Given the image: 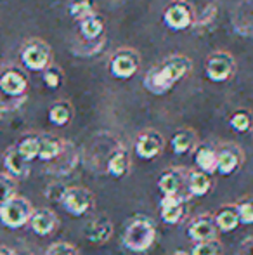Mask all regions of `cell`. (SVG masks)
<instances>
[{"label": "cell", "instance_id": "d590c367", "mask_svg": "<svg viewBox=\"0 0 253 255\" xmlns=\"http://www.w3.org/2000/svg\"><path fill=\"white\" fill-rule=\"evenodd\" d=\"M68 188H63V186H58V184H51L47 189H45V195H47L49 200L52 202H61L64 193H66Z\"/></svg>", "mask_w": 253, "mask_h": 255}, {"label": "cell", "instance_id": "836d02e7", "mask_svg": "<svg viewBox=\"0 0 253 255\" xmlns=\"http://www.w3.org/2000/svg\"><path fill=\"white\" fill-rule=\"evenodd\" d=\"M63 80H64V75H63V70L59 66L51 64V66L44 71V84L47 85L49 89H52V91H56V89L61 87Z\"/></svg>", "mask_w": 253, "mask_h": 255}, {"label": "cell", "instance_id": "d6a6232c", "mask_svg": "<svg viewBox=\"0 0 253 255\" xmlns=\"http://www.w3.org/2000/svg\"><path fill=\"white\" fill-rule=\"evenodd\" d=\"M238 214H240V222L243 226L253 224V196H245L236 203Z\"/></svg>", "mask_w": 253, "mask_h": 255}, {"label": "cell", "instance_id": "9c48e42d", "mask_svg": "<svg viewBox=\"0 0 253 255\" xmlns=\"http://www.w3.org/2000/svg\"><path fill=\"white\" fill-rule=\"evenodd\" d=\"M245 163V153L241 146L234 142H224L217 146V174L229 177L236 174Z\"/></svg>", "mask_w": 253, "mask_h": 255}, {"label": "cell", "instance_id": "ac0fdd59", "mask_svg": "<svg viewBox=\"0 0 253 255\" xmlns=\"http://www.w3.org/2000/svg\"><path fill=\"white\" fill-rule=\"evenodd\" d=\"M132 167V160H130V153L125 148L118 146L116 149H113L111 154L108 158V163H106V170L111 177L115 179H123L125 175H128Z\"/></svg>", "mask_w": 253, "mask_h": 255}, {"label": "cell", "instance_id": "8d00e7d4", "mask_svg": "<svg viewBox=\"0 0 253 255\" xmlns=\"http://www.w3.org/2000/svg\"><path fill=\"white\" fill-rule=\"evenodd\" d=\"M238 255H253V236L247 238L238 249Z\"/></svg>", "mask_w": 253, "mask_h": 255}, {"label": "cell", "instance_id": "6da1fadb", "mask_svg": "<svg viewBox=\"0 0 253 255\" xmlns=\"http://www.w3.org/2000/svg\"><path fill=\"white\" fill-rule=\"evenodd\" d=\"M192 68V61L184 54H172L146 73L144 87L155 96L170 92Z\"/></svg>", "mask_w": 253, "mask_h": 255}, {"label": "cell", "instance_id": "ab89813d", "mask_svg": "<svg viewBox=\"0 0 253 255\" xmlns=\"http://www.w3.org/2000/svg\"><path fill=\"white\" fill-rule=\"evenodd\" d=\"M2 113H3V111H2V108H0V117H2Z\"/></svg>", "mask_w": 253, "mask_h": 255}, {"label": "cell", "instance_id": "52a82bcc", "mask_svg": "<svg viewBox=\"0 0 253 255\" xmlns=\"http://www.w3.org/2000/svg\"><path fill=\"white\" fill-rule=\"evenodd\" d=\"M194 10L186 0H173L163 10V23L172 31H186L194 26Z\"/></svg>", "mask_w": 253, "mask_h": 255}, {"label": "cell", "instance_id": "e0dca14e", "mask_svg": "<svg viewBox=\"0 0 253 255\" xmlns=\"http://www.w3.org/2000/svg\"><path fill=\"white\" fill-rule=\"evenodd\" d=\"M78 163V151L71 142L64 141V148L61 154L56 158L54 161L47 163V168L51 174H58V175H64V174H70Z\"/></svg>", "mask_w": 253, "mask_h": 255}, {"label": "cell", "instance_id": "f546056e", "mask_svg": "<svg viewBox=\"0 0 253 255\" xmlns=\"http://www.w3.org/2000/svg\"><path fill=\"white\" fill-rule=\"evenodd\" d=\"M252 124H253V118H252V113L247 110H238L231 115L229 118V125L234 132L238 134H247L248 130L252 128Z\"/></svg>", "mask_w": 253, "mask_h": 255}, {"label": "cell", "instance_id": "7a4b0ae2", "mask_svg": "<svg viewBox=\"0 0 253 255\" xmlns=\"http://www.w3.org/2000/svg\"><path fill=\"white\" fill-rule=\"evenodd\" d=\"M156 224L148 215H135L125 224L122 243L127 250L134 254H144L151 250L156 243Z\"/></svg>", "mask_w": 253, "mask_h": 255}, {"label": "cell", "instance_id": "5bb4252c", "mask_svg": "<svg viewBox=\"0 0 253 255\" xmlns=\"http://www.w3.org/2000/svg\"><path fill=\"white\" fill-rule=\"evenodd\" d=\"M219 229H217L215 219L212 214H201L196 219H192L191 224L187 226V238L194 243L208 242V240H217Z\"/></svg>", "mask_w": 253, "mask_h": 255}, {"label": "cell", "instance_id": "e575fe53", "mask_svg": "<svg viewBox=\"0 0 253 255\" xmlns=\"http://www.w3.org/2000/svg\"><path fill=\"white\" fill-rule=\"evenodd\" d=\"M45 255H80V252H78V249L73 245V243L56 242L49 247Z\"/></svg>", "mask_w": 253, "mask_h": 255}, {"label": "cell", "instance_id": "3957f363", "mask_svg": "<svg viewBox=\"0 0 253 255\" xmlns=\"http://www.w3.org/2000/svg\"><path fill=\"white\" fill-rule=\"evenodd\" d=\"M19 59H21V64H23L26 70L42 71V73H44L52 64V51L47 42L35 37L24 42V45L21 47V52H19Z\"/></svg>", "mask_w": 253, "mask_h": 255}, {"label": "cell", "instance_id": "7402d4cb", "mask_svg": "<svg viewBox=\"0 0 253 255\" xmlns=\"http://www.w3.org/2000/svg\"><path fill=\"white\" fill-rule=\"evenodd\" d=\"M106 21L99 12L90 14L88 17L78 23V31L82 35V40H99L104 37Z\"/></svg>", "mask_w": 253, "mask_h": 255}, {"label": "cell", "instance_id": "277c9868", "mask_svg": "<svg viewBox=\"0 0 253 255\" xmlns=\"http://www.w3.org/2000/svg\"><path fill=\"white\" fill-rule=\"evenodd\" d=\"M35 208L31 202L24 196L16 195L0 208V222L9 229H19L30 224Z\"/></svg>", "mask_w": 253, "mask_h": 255}, {"label": "cell", "instance_id": "4dcf8cb0", "mask_svg": "<svg viewBox=\"0 0 253 255\" xmlns=\"http://www.w3.org/2000/svg\"><path fill=\"white\" fill-rule=\"evenodd\" d=\"M224 245L219 240H208V242L194 243L189 255H222Z\"/></svg>", "mask_w": 253, "mask_h": 255}, {"label": "cell", "instance_id": "5b68a950", "mask_svg": "<svg viewBox=\"0 0 253 255\" xmlns=\"http://www.w3.org/2000/svg\"><path fill=\"white\" fill-rule=\"evenodd\" d=\"M236 71V61L227 51H215L205 59V75L213 84H224L231 80Z\"/></svg>", "mask_w": 253, "mask_h": 255}, {"label": "cell", "instance_id": "9a60e30c", "mask_svg": "<svg viewBox=\"0 0 253 255\" xmlns=\"http://www.w3.org/2000/svg\"><path fill=\"white\" fill-rule=\"evenodd\" d=\"M85 238L94 245H104L111 240L113 233H115V226L113 221L108 215H99V217L92 219L87 226H85Z\"/></svg>", "mask_w": 253, "mask_h": 255}, {"label": "cell", "instance_id": "ba28073f", "mask_svg": "<svg viewBox=\"0 0 253 255\" xmlns=\"http://www.w3.org/2000/svg\"><path fill=\"white\" fill-rule=\"evenodd\" d=\"M61 205L64 207V210L73 217H84L85 214H88L94 208V193L90 189L84 188V186H71L64 193Z\"/></svg>", "mask_w": 253, "mask_h": 255}, {"label": "cell", "instance_id": "1f68e13d", "mask_svg": "<svg viewBox=\"0 0 253 255\" xmlns=\"http://www.w3.org/2000/svg\"><path fill=\"white\" fill-rule=\"evenodd\" d=\"M106 44V37L99 38V40H82L80 44H77L73 47V54H77V56H94V54H97L101 51L102 47H104Z\"/></svg>", "mask_w": 253, "mask_h": 255}, {"label": "cell", "instance_id": "8fae6325", "mask_svg": "<svg viewBox=\"0 0 253 255\" xmlns=\"http://www.w3.org/2000/svg\"><path fill=\"white\" fill-rule=\"evenodd\" d=\"M28 91V78L17 68H9L0 75V94L7 99H19L26 98Z\"/></svg>", "mask_w": 253, "mask_h": 255}, {"label": "cell", "instance_id": "30bf717a", "mask_svg": "<svg viewBox=\"0 0 253 255\" xmlns=\"http://www.w3.org/2000/svg\"><path fill=\"white\" fill-rule=\"evenodd\" d=\"M134 149L141 160H155L165 149V137L155 128H148L142 130L141 134L135 137Z\"/></svg>", "mask_w": 253, "mask_h": 255}, {"label": "cell", "instance_id": "4316f807", "mask_svg": "<svg viewBox=\"0 0 253 255\" xmlns=\"http://www.w3.org/2000/svg\"><path fill=\"white\" fill-rule=\"evenodd\" d=\"M49 122L56 127H64L71 122L73 118V106L68 101H58L49 108Z\"/></svg>", "mask_w": 253, "mask_h": 255}, {"label": "cell", "instance_id": "2e32d148", "mask_svg": "<svg viewBox=\"0 0 253 255\" xmlns=\"http://www.w3.org/2000/svg\"><path fill=\"white\" fill-rule=\"evenodd\" d=\"M59 226V217L52 208L40 207L35 208L33 215L30 219V229L37 236H49L56 231Z\"/></svg>", "mask_w": 253, "mask_h": 255}, {"label": "cell", "instance_id": "cb8c5ba5", "mask_svg": "<svg viewBox=\"0 0 253 255\" xmlns=\"http://www.w3.org/2000/svg\"><path fill=\"white\" fill-rule=\"evenodd\" d=\"M213 188V179L212 175L205 174L201 170H189L187 174V189H189V195L194 198H201L206 196Z\"/></svg>", "mask_w": 253, "mask_h": 255}, {"label": "cell", "instance_id": "83f0119b", "mask_svg": "<svg viewBox=\"0 0 253 255\" xmlns=\"http://www.w3.org/2000/svg\"><path fill=\"white\" fill-rule=\"evenodd\" d=\"M68 12L73 17L77 23H80L82 19L88 17L90 14L97 12L95 10V2L94 0H71L68 5Z\"/></svg>", "mask_w": 253, "mask_h": 255}, {"label": "cell", "instance_id": "74e56055", "mask_svg": "<svg viewBox=\"0 0 253 255\" xmlns=\"http://www.w3.org/2000/svg\"><path fill=\"white\" fill-rule=\"evenodd\" d=\"M0 255H19V254H17L14 249H10V247L2 245V247H0Z\"/></svg>", "mask_w": 253, "mask_h": 255}, {"label": "cell", "instance_id": "484cf974", "mask_svg": "<svg viewBox=\"0 0 253 255\" xmlns=\"http://www.w3.org/2000/svg\"><path fill=\"white\" fill-rule=\"evenodd\" d=\"M40 139L42 135L38 134H26L24 137L19 139V142L16 144V149L28 163H31L33 160H37L40 154Z\"/></svg>", "mask_w": 253, "mask_h": 255}, {"label": "cell", "instance_id": "8992f818", "mask_svg": "<svg viewBox=\"0 0 253 255\" xmlns=\"http://www.w3.org/2000/svg\"><path fill=\"white\" fill-rule=\"evenodd\" d=\"M139 66H141V56L135 49L122 47L109 57V73L116 80L132 78L139 71Z\"/></svg>", "mask_w": 253, "mask_h": 255}, {"label": "cell", "instance_id": "44dd1931", "mask_svg": "<svg viewBox=\"0 0 253 255\" xmlns=\"http://www.w3.org/2000/svg\"><path fill=\"white\" fill-rule=\"evenodd\" d=\"M213 219H215L217 229H219L220 233H231V231H234L238 226H241L236 203H227V205L219 207L215 214H213Z\"/></svg>", "mask_w": 253, "mask_h": 255}, {"label": "cell", "instance_id": "f1b7e54d", "mask_svg": "<svg viewBox=\"0 0 253 255\" xmlns=\"http://www.w3.org/2000/svg\"><path fill=\"white\" fill-rule=\"evenodd\" d=\"M17 195V181L7 172H0V208Z\"/></svg>", "mask_w": 253, "mask_h": 255}, {"label": "cell", "instance_id": "4fadbf2b", "mask_svg": "<svg viewBox=\"0 0 253 255\" xmlns=\"http://www.w3.org/2000/svg\"><path fill=\"white\" fill-rule=\"evenodd\" d=\"M160 215L162 221L169 226H177L187 215V198L179 196H163L160 202Z\"/></svg>", "mask_w": 253, "mask_h": 255}, {"label": "cell", "instance_id": "f35d334b", "mask_svg": "<svg viewBox=\"0 0 253 255\" xmlns=\"http://www.w3.org/2000/svg\"><path fill=\"white\" fill-rule=\"evenodd\" d=\"M172 255H189V254H186V252H182V250H175Z\"/></svg>", "mask_w": 253, "mask_h": 255}, {"label": "cell", "instance_id": "603a6c76", "mask_svg": "<svg viewBox=\"0 0 253 255\" xmlns=\"http://www.w3.org/2000/svg\"><path fill=\"white\" fill-rule=\"evenodd\" d=\"M194 163L198 170L208 175L217 174V146L213 144H198L194 149Z\"/></svg>", "mask_w": 253, "mask_h": 255}, {"label": "cell", "instance_id": "7c38bea8", "mask_svg": "<svg viewBox=\"0 0 253 255\" xmlns=\"http://www.w3.org/2000/svg\"><path fill=\"white\" fill-rule=\"evenodd\" d=\"M187 174L189 170L184 167L167 168L158 179V189L163 196H179L182 195V188L187 186Z\"/></svg>", "mask_w": 253, "mask_h": 255}, {"label": "cell", "instance_id": "d6986e66", "mask_svg": "<svg viewBox=\"0 0 253 255\" xmlns=\"http://www.w3.org/2000/svg\"><path fill=\"white\" fill-rule=\"evenodd\" d=\"M170 148L175 154H187L198 148V134L194 128H179L170 137Z\"/></svg>", "mask_w": 253, "mask_h": 255}, {"label": "cell", "instance_id": "ffe728a7", "mask_svg": "<svg viewBox=\"0 0 253 255\" xmlns=\"http://www.w3.org/2000/svg\"><path fill=\"white\" fill-rule=\"evenodd\" d=\"M3 167L7 174L12 175L14 179H26L30 175V163L17 153L16 146H10L3 153Z\"/></svg>", "mask_w": 253, "mask_h": 255}, {"label": "cell", "instance_id": "d4e9b609", "mask_svg": "<svg viewBox=\"0 0 253 255\" xmlns=\"http://www.w3.org/2000/svg\"><path fill=\"white\" fill-rule=\"evenodd\" d=\"M64 148V141L56 135L45 134L40 139V154H38V160H42L44 163H51L56 158L61 154Z\"/></svg>", "mask_w": 253, "mask_h": 255}]
</instances>
